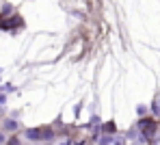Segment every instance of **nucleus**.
Masks as SVG:
<instances>
[{"instance_id": "obj_1", "label": "nucleus", "mask_w": 160, "mask_h": 145, "mask_svg": "<svg viewBox=\"0 0 160 145\" xmlns=\"http://www.w3.org/2000/svg\"><path fill=\"white\" fill-rule=\"evenodd\" d=\"M2 126H4V130H9V132L18 130V121H15V119H7V121H4Z\"/></svg>"}, {"instance_id": "obj_2", "label": "nucleus", "mask_w": 160, "mask_h": 145, "mask_svg": "<svg viewBox=\"0 0 160 145\" xmlns=\"http://www.w3.org/2000/svg\"><path fill=\"white\" fill-rule=\"evenodd\" d=\"M26 139H30V141H37V139H39V130H37V128H30V130H26Z\"/></svg>"}, {"instance_id": "obj_3", "label": "nucleus", "mask_w": 160, "mask_h": 145, "mask_svg": "<svg viewBox=\"0 0 160 145\" xmlns=\"http://www.w3.org/2000/svg\"><path fill=\"white\" fill-rule=\"evenodd\" d=\"M100 145H112V137H108V134H104V137L100 139Z\"/></svg>"}, {"instance_id": "obj_4", "label": "nucleus", "mask_w": 160, "mask_h": 145, "mask_svg": "<svg viewBox=\"0 0 160 145\" xmlns=\"http://www.w3.org/2000/svg\"><path fill=\"white\" fill-rule=\"evenodd\" d=\"M154 113H156V115L160 113V100H156V102H154Z\"/></svg>"}, {"instance_id": "obj_5", "label": "nucleus", "mask_w": 160, "mask_h": 145, "mask_svg": "<svg viewBox=\"0 0 160 145\" xmlns=\"http://www.w3.org/2000/svg\"><path fill=\"white\" fill-rule=\"evenodd\" d=\"M0 143H4V137H2V134H0Z\"/></svg>"}, {"instance_id": "obj_6", "label": "nucleus", "mask_w": 160, "mask_h": 145, "mask_svg": "<svg viewBox=\"0 0 160 145\" xmlns=\"http://www.w3.org/2000/svg\"><path fill=\"white\" fill-rule=\"evenodd\" d=\"M115 145H123V141H117V143H115Z\"/></svg>"}, {"instance_id": "obj_7", "label": "nucleus", "mask_w": 160, "mask_h": 145, "mask_svg": "<svg viewBox=\"0 0 160 145\" xmlns=\"http://www.w3.org/2000/svg\"><path fill=\"white\" fill-rule=\"evenodd\" d=\"M63 145H67V143H63Z\"/></svg>"}]
</instances>
